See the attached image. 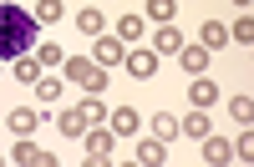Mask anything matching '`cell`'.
Returning <instances> with one entry per match:
<instances>
[{
	"label": "cell",
	"mask_w": 254,
	"mask_h": 167,
	"mask_svg": "<svg viewBox=\"0 0 254 167\" xmlns=\"http://www.w3.org/2000/svg\"><path fill=\"white\" fill-rule=\"evenodd\" d=\"M36 41H41V20L15 0H0V61L10 66L15 56H31Z\"/></svg>",
	"instance_id": "obj_1"
},
{
	"label": "cell",
	"mask_w": 254,
	"mask_h": 167,
	"mask_svg": "<svg viewBox=\"0 0 254 167\" xmlns=\"http://www.w3.org/2000/svg\"><path fill=\"white\" fill-rule=\"evenodd\" d=\"M61 71H66V81H76L87 96L107 91V71H102L97 61H87V56H66V61H61Z\"/></svg>",
	"instance_id": "obj_2"
},
{
	"label": "cell",
	"mask_w": 254,
	"mask_h": 167,
	"mask_svg": "<svg viewBox=\"0 0 254 167\" xmlns=\"http://www.w3.org/2000/svg\"><path fill=\"white\" fill-rule=\"evenodd\" d=\"M81 137H87V157H92V162H107V157H112V147H117L112 127H87Z\"/></svg>",
	"instance_id": "obj_3"
},
{
	"label": "cell",
	"mask_w": 254,
	"mask_h": 167,
	"mask_svg": "<svg viewBox=\"0 0 254 167\" xmlns=\"http://www.w3.org/2000/svg\"><path fill=\"white\" fill-rule=\"evenodd\" d=\"M10 162H20V167H51L56 157H51L46 147H36V142H31V137H20V142H15V147H10Z\"/></svg>",
	"instance_id": "obj_4"
},
{
	"label": "cell",
	"mask_w": 254,
	"mask_h": 167,
	"mask_svg": "<svg viewBox=\"0 0 254 167\" xmlns=\"http://www.w3.org/2000/svg\"><path fill=\"white\" fill-rule=\"evenodd\" d=\"M122 66H127V76L153 81V76H158V51H127V56H122Z\"/></svg>",
	"instance_id": "obj_5"
},
{
	"label": "cell",
	"mask_w": 254,
	"mask_h": 167,
	"mask_svg": "<svg viewBox=\"0 0 254 167\" xmlns=\"http://www.w3.org/2000/svg\"><path fill=\"white\" fill-rule=\"evenodd\" d=\"M5 127H10L15 137H31V132L41 127V117H36V107H10V117H5Z\"/></svg>",
	"instance_id": "obj_6"
},
{
	"label": "cell",
	"mask_w": 254,
	"mask_h": 167,
	"mask_svg": "<svg viewBox=\"0 0 254 167\" xmlns=\"http://www.w3.org/2000/svg\"><path fill=\"white\" fill-rule=\"evenodd\" d=\"M208 56H214L208 46H178V61H183L188 76H203V71H208Z\"/></svg>",
	"instance_id": "obj_7"
},
{
	"label": "cell",
	"mask_w": 254,
	"mask_h": 167,
	"mask_svg": "<svg viewBox=\"0 0 254 167\" xmlns=\"http://www.w3.org/2000/svg\"><path fill=\"white\" fill-rule=\"evenodd\" d=\"M122 56H127V51H122V41H102V36H97V46H92V61H97L102 71H107V66H122Z\"/></svg>",
	"instance_id": "obj_8"
},
{
	"label": "cell",
	"mask_w": 254,
	"mask_h": 167,
	"mask_svg": "<svg viewBox=\"0 0 254 167\" xmlns=\"http://www.w3.org/2000/svg\"><path fill=\"white\" fill-rule=\"evenodd\" d=\"M137 122H142V117H137L132 107H117V112H107V127H112V137H132V132H137Z\"/></svg>",
	"instance_id": "obj_9"
},
{
	"label": "cell",
	"mask_w": 254,
	"mask_h": 167,
	"mask_svg": "<svg viewBox=\"0 0 254 167\" xmlns=\"http://www.w3.org/2000/svg\"><path fill=\"white\" fill-rule=\"evenodd\" d=\"M188 101H193V107H214V101H219V86H214V81H208V76H198V81H188Z\"/></svg>",
	"instance_id": "obj_10"
},
{
	"label": "cell",
	"mask_w": 254,
	"mask_h": 167,
	"mask_svg": "<svg viewBox=\"0 0 254 167\" xmlns=\"http://www.w3.org/2000/svg\"><path fill=\"white\" fill-rule=\"evenodd\" d=\"M198 46H208V51L229 46V26H224V20H203V26H198Z\"/></svg>",
	"instance_id": "obj_11"
},
{
	"label": "cell",
	"mask_w": 254,
	"mask_h": 167,
	"mask_svg": "<svg viewBox=\"0 0 254 167\" xmlns=\"http://www.w3.org/2000/svg\"><path fill=\"white\" fill-rule=\"evenodd\" d=\"M178 46H183V31H178V26H158L153 51H158V56H178Z\"/></svg>",
	"instance_id": "obj_12"
},
{
	"label": "cell",
	"mask_w": 254,
	"mask_h": 167,
	"mask_svg": "<svg viewBox=\"0 0 254 167\" xmlns=\"http://www.w3.org/2000/svg\"><path fill=\"white\" fill-rule=\"evenodd\" d=\"M178 132H183V137H198V142H203V137H208V112H203V107H193V112H188V117L178 122Z\"/></svg>",
	"instance_id": "obj_13"
},
{
	"label": "cell",
	"mask_w": 254,
	"mask_h": 167,
	"mask_svg": "<svg viewBox=\"0 0 254 167\" xmlns=\"http://www.w3.org/2000/svg\"><path fill=\"white\" fill-rule=\"evenodd\" d=\"M10 76H15V81H26V86H36L41 61H36V56H15V61H10Z\"/></svg>",
	"instance_id": "obj_14"
},
{
	"label": "cell",
	"mask_w": 254,
	"mask_h": 167,
	"mask_svg": "<svg viewBox=\"0 0 254 167\" xmlns=\"http://www.w3.org/2000/svg\"><path fill=\"white\" fill-rule=\"evenodd\" d=\"M137 162H147V167H158V162H168V142H158V137H147V142H137Z\"/></svg>",
	"instance_id": "obj_15"
},
{
	"label": "cell",
	"mask_w": 254,
	"mask_h": 167,
	"mask_svg": "<svg viewBox=\"0 0 254 167\" xmlns=\"http://www.w3.org/2000/svg\"><path fill=\"white\" fill-rule=\"evenodd\" d=\"M173 10H178V0H147V20H158V26H173Z\"/></svg>",
	"instance_id": "obj_16"
},
{
	"label": "cell",
	"mask_w": 254,
	"mask_h": 167,
	"mask_svg": "<svg viewBox=\"0 0 254 167\" xmlns=\"http://www.w3.org/2000/svg\"><path fill=\"white\" fill-rule=\"evenodd\" d=\"M56 132H61V137H81V132H87V122L76 117V107H66V112L56 117Z\"/></svg>",
	"instance_id": "obj_17"
},
{
	"label": "cell",
	"mask_w": 254,
	"mask_h": 167,
	"mask_svg": "<svg viewBox=\"0 0 254 167\" xmlns=\"http://www.w3.org/2000/svg\"><path fill=\"white\" fill-rule=\"evenodd\" d=\"M229 157H234V147L224 137H203V162H229Z\"/></svg>",
	"instance_id": "obj_18"
},
{
	"label": "cell",
	"mask_w": 254,
	"mask_h": 167,
	"mask_svg": "<svg viewBox=\"0 0 254 167\" xmlns=\"http://www.w3.org/2000/svg\"><path fill=\"white\" fill-rule=\"evenodd\" d=\"M153 137H158V142H173V137H178V117H173V112H158V117H153Z\"/></svg>",
	"instance_id": "obj_19"
},
{
	"label": "cell",
	"mask_w": 254,
	"mask_h": 167,
	"mask_svg": "<svg viewBox=\"0 0 254 167\" xmlns=\"http://www.w3.org/2000/svg\"><path fill=\"white\" fill-rule=\"evenodd\" d=\"M36 61H41V71H46V66H61L66 56H61V46H56V41H36Z\"/></svg>",
	"instance_id": "obj_20"
},
{
	"label": "cell",
	"mask_w": 254,
	"mask_h": 167,
	"mask_svg": "<svg viewBox=\"0 0 254 167\" xmlns=\"http://www.w3.org/2000/svg\"><path fill=\"white\" fill-rule=\"evenodd\" d=\"M31 15L41 20V26H56V20L66 15V10H61V0H36V10H31Z\"/></svg>",
	"instance_id": "obj_21"
},
{
	"label": "cell",
	"mask_w": 254,
	"mask_h": 167,
	"mask_svg": "<svg viewBox=\"0 0 254 167\" xmlns=\"http://www.w3.org/2000/svg\"><path fill=\"white\" fill-rule=\"evenodd\" d=\"M76 117L87 122V127H97V122H107V107H102L97 96H87V101H81V107H76Z\"/></svg>",
	"instance_id": "obj_22"
},
{
	"label": "cell",
	"mask_w": 254,
	"mask_h": 167,
	"mask_svg": "<svg viewBox=\"0 0 254 167\" xmlns=\"http://www.w3.org/2000/svg\"><path fill=\"white\" fill-rule=\"evenodd\" d=\"M76 31H81V36H102V10H97V5H87V10L76 15Z\"/></svg>",
	"instance_id": "obj_23"
},
{
	"label": "cell",
	"mask_w": 254,
	"mask_h": 167,
	"mask_svg": "<svg viewBox=\"0 0 254 167\" xmlns=\"http://www.w3.org/2000/svg\"><path fill=\"white\" fill-rule=\"evenodd\" d=\"M36 96H41V107H51V101L61 96V81L56 76H36Z\"/></svg>",
	"instance_id": "obj_24"
},
{
	"label": "cell",
	"mask_w": 254,
	"mask_h": 167,
	"mask_svg": "<svg viewBox=\"0 0 254 167\" xmlns=\"http://www.w3.org/2000/svg\"><path fill=\"white\" fill-rule=\"evenodd\" d=\"M229 112H234V122H244V127H249V122H254V101L239 91V96H229Z\"/></svg>",
	"instance_id": "obj_25"
},
{
	"label": "cell",
	"mask_w": 254,
	"mask_h": 167,
	"mask_svg": "<svg viewBox=\"0 0 254 167\" xmlns=\"http://www.w3.org/2000/svg\"><path fill=\"white\" fill-rule=\"evenodd\" d=\"M229 41H239V46H249V41H254V20H249V10L234 20V26H229Z\"/></svg>",
	"instance_id": "obj_26"
},
{
	"label": "cell",
	"mask_w": 254,
	"mask_h": 167,
	"mask_svg": "<svg viewBox=\"0 0 254 167\" xmlns=\"http://www.w3.org/2000/svg\"><path fill=\"white\" fill-rule=\"evenodd\" d=\"M142 36V15H122L117 20V41H137Z\"/></svg>",
	"instance_id": "obj_27"
},
{
	"label": "cell",
	"mask_w": 254,
	"mask_h": 167,
	"mask_svg": "<svg viewBox=\"0 0 254 167\" xmlns=\"http://www.w3.org/2000/svg\"><path fill=\"white\" fill-rule=\"evenodd\" d=\"M234 152H239V157H244V162H254V137H249V127H244V137H239V142H234Z\"/></svg>",
	"instance_id": "obj_28"
},
{
	"label": "cell",
	"mask_w": 254,
	"mask_h": 167,
	"mask_svg": "<svg viewBox=\"0 0 254 167\" xmlns=\"http://www.w3.org/2000/svg\"><path fill=\"white\" fill-rule=\"evenodd\" d=\"M234 5H239V10H249V5H254V0H234Z\"/></svg>",
	"instance_id": "obj_29"
},
{
	"label": "cell",
	"mask_w": 254,
	"mask_h": 167,
	"mask_svg": "<svg viewBox=\"0 0 254 167\" xmlns=\"http://www.w3.org/2000/svg\"><path fill=\"white\" fill-rule=\"evenodd\" d=\"M0 66H5V61H0Z\"/></svg>",
	"instance_id": "obj_30"
},
{
	"label": "cell",
	"mask_w": 254,
	"mask_h": 167,
	"mask_svg": "<svg viewBox=\"0 0 254 167\" xmlns=\"http://www.w3.org/2000/svg\"><path fill=\"white\" fill-rule=\"evenodd\" d=\"M15 5H20V0H15Z\"/></svg>",
	"instance_id": "obj_31"
}]
</instances>
